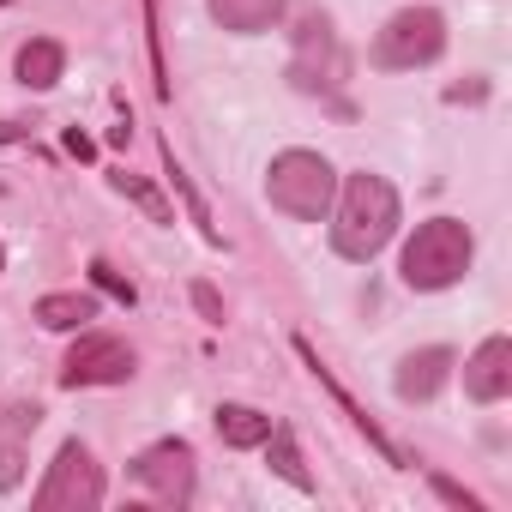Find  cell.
Returning a JSON list of instances; mask_svg holds the SVG:
<instances>
[{
  "instance_id": "6da1fadb",
  "label": "cell",
  "mask_w": 512,
  "mask_h": 512,
  "mask_svg": "<svg viewBox=\"0 0 512 512\" xmlns=\"http://www.w3.org/2000/svg\"><path fill=\"white\" fill-rule=\"evenodd\" d=\"M326 217H332V247L344 253V260H356V266H368L374 253H386V241H392L398 223H404L398 187H392L386 175H374V169L344 175Z\"/></svg>"
},
{
  "instance_id": "7a4b0ae2",
  "label": "cell",
  "mask_w": 512,
  "mask_h": 512,
  "mask_svg": "<svg viewBox=\"0 0 512 512\" xmlns=\"http://www.w3.org/2000/svg\"><path fill=\"white\" fill-rule=\"evenodd\" d=\"M470 260H476L470 223H458V217H428V223L410 229V241H404V253H398V278H404V290L434 296V290H452V284L470 272Z\"/></svg>"
},
{
  "instance_id": "3957f363",
  "label": "cell",
  "mask_w": 512,
  "mask_h": 512,
  "mask_svg": "<svg viewBox=\"0 0 512 512\" xmlns=\"http://www.w3.org/2000/svg\"><path fill=\"white\" fill-rule=\"evenodd\" d=\"M266 199L296 223H320L338 199V169L320 151H278L266 169Z\"/></svg>"
},
{
  "instance_id": "277c9868",
  "label": "cell",
  "mask_w": 512,
  "mask_h": 512,
  "mask_svg": "<svg viewBox=\"0 0 512 512\" xmlns=\"http://www.w3.org/2000/svg\"><path fill=\"white\" fill-rule=\"evenodd\" d=\"M446 55V19L434 7H404L380 25L374 37V67L380 73H416Z\"/></svg>"
},
{
  "instance_id": "5b68a950",
  "label": "cell",
  "mask_w": 512,
  "mask_h": 512,
  "mask_svg": "<svg viewBox=\"0 0 512 512\" xmlns=\"http://www.w3.org/2000/svg\"><path fill=\"white\" fill-rule=\"evenodd\" d=\"M31 506H37V512H97V506H103V464L91 458V446L61 440V452H55V464L43 470Z\"/></svg>"
},
{
  "instance_id": "8992f818",
  "label": "cell",
  "mask_w": 512,
  "mask_h": 512,
  "mask_svg": "<svg viewBox=\"0 0 512 512\" xmlns=\"http://www.w3.org/2000/svg\"><path fill=\"white\" fill-rule=\"evenodd\" d=\"M290 79H296L302 91H326V97L350 79V55H344V43H338L332 19H326L320 7H302V13H296V55H290Z\"/></svg>"
},
{
  "instance_id": "52a82bcc",
  "label": "cell",
  "mask_w": 512,
  "mask_h": 512,
  "mask_svg": "<svg viewBox=\"0 0 512 512\" xmlns=\"http://www.w3.org/2000/svg\"><path fill=\"white\" fill-rule=\"evenodd\" d=\"M133 482L157 500V506H193V488H199V464H193V446L187 440H157L133 458Z\"/></svg>"
},
{
  "instance_id": "ba28073f",
  "label": "cell",
  "mask_w": 512,
  "mask_h": 512,
  "mask_svg": "<svg viewBox=\"0 0 512 512\" xmlns=\"http://www.w3.org/2000/svg\"><path fill=\"white\" fill-rule=\"evenodd\" d=\"M133 368H139V356H133L127 338H115V332H79V344L61 362V386L67 392H79V386H121V380H133Z\"/></svg>"
},
{
  "instance_id": "9c48e42d",
  "label": "cell",
  "mask_w": 512,
  "mask_h": 512,
  "mask_svg": "<svg viewBox=\"0 0 512 512\" xmlns=\"http://www.w3.org/2000/svg\"><path fill=\"white\" fill-rule=\"evenodd\" d=\"M296 356H302V362L314 368V380H320V386L332 392V404H338V410H344V416L356 422V434H368V446H374V452H380L386 464H398V470H416V452H404V446H398V440H392V434H386V428H380V422H374V416H368V410H362V404H356V398H350L344 386H338V380H332V368L320 362V350H314L308 338H296Z\"/></svg>"
},
{
  "instance_id": "30bf717a",
  "label": "cell",
  "mask_w": 512,
  "mask_h": 512,
  "mask_svg": "<svg viewBox=\"0 0 512 512\" xmlns=\"http://www.w3.org/2000/svg\"><path fill=\"white\" fill-rule=\"evenodd\" d=\"M37 428H43V404L37 398L0 404V494H13L25 482V458H31V434Z\"/></svg>"
},
{
  "instance_id": "8fae6325",
  "label": "cell",
  "mask_w": 512,
  "mask_h": 512,
  "mask_svg": "<svg viewBox=\"0 0 512 512\" xmlns=\"http://www.w3.org/2000/svg\"><path fill=\"white\" fill-rule=\"evenodd\" d=\"M464 392L476 404H500L512 392V338H482L476 356L464 362Z\"/></svg>"
},
{
  "instance_id": "7c38bea8",
  "label": "cell",
  "mask_w": 512,
  "mask_h": 512,
  "mask_svg": "<svg viewBox=\"0 0 512 512\" xmlns=\"http://www.w3.org/2000/svg\"><path fill=\"white\" fill-rule=\"evenodd\" d=\"M452 380V350H440V344H428V350H410L404 362H398V398L404 404H428L440 386Z\"/></svg>"
},
{
  "instance_id": "4fadbf2b",
  "label": "cell",
  "mask_w": 512,
  "mask_h": 512,
  "mask_svg": "<svg viewBox=\"0 0 512 512\" xmlns=\"http://www.w3.org/2000/svg\"><path fill=\"white\" fill-rule=\"evenodd\" d=\"M205 7H211V19H217L223 31H235V37H260V31H272V25L284 19L290 0H205Z\"/></svg>"
},
{
  "instance_id": "5bb4252c",
  "label": "cell",
  "mask_w": 512,
  "mask_h": 512,
  "mask_svg": "<svg viewBox=\"0 0 512 512\" xmlns=\"http://www.w3.org/2000/svg\"><path fill=\"white\" fill-rule=\"evenodd\" d=\"M13 73H19V85H25V91H55V85H61V73H67V49H61L55 37H31V43L19 49Z\"/></svg>"
},
{
  "instance_id": "9a60e30c",
  "label": "cell",
  "mask_w": 512,
  "mask_h": 512,
  "mask_svg": "<svg viewBox=\"0 0 512 512\" xmlns=\"http://www.w3.org/2000/svg\"><path fill=\"white\" fill-rule=\"evenodd\" d=\"M272 428H278V422H272L266 410H253V404H217V434H223V446H235V452L266 446Z\"/></svg>"
},
{
  "instance_id": "2e32d148",
  "label": "cell",
  "mask_w": 512,
  "mask_h": 512,
  "mask_svg": "<svg viewBox=\"0 0 512 512\" xmlns=\"http://www.w3.org/2000/svg\"><path fill=\"white\" fill-rule=\"evenodd\" d=\"M91 320H97V296L91 290H55V296L37 302V326H49V332H85Z\"/></svg>"
},
{
  "instance_id": "e0dca14e",
  "label": "cell",
  "mask_w": 512,
  "mask_h": 512,
  "mask_svg": "<svg viewBox=\"0 0 512 512\" xmlns=\"http://www.w3.org/2000/svg\"><path fill=\"white\" fill-rule=\"evenodd\" d=\"M266 458H272V470H278L290 488L314 494V476H308V464H302V446H296V434H290V428H272V434H266Z\"/></svg>"
},
{
  "instance_id": "ac0fdd59",
  "label": "cell",
  "mask_w": 512,
  "mask_h": 512,
  "mask_svg": "<svg viewBox=\"0 0 512 512\" xmlns=\"http://www.w3.org/2000/svg\"><path fill=\"white\" fill-rule=\"evenodd\" d=\"M109 187H115L121 199H133V205H139L151 223H175V205H169V199H163V193H157L145 175H133V169H115V175H109Z\"/></svg>"
},
{
  "instance_id": "d6986e66",
  "label": "cell",
  "mask_w": 512,
  "mask_h": 512,
  "mask_svg": "<svg viewBox=\"0 0 512 512\" xmlns=\"http://www.w3.org/2000/svg\"><path fill=\"white\" fill-rule=\"evenodd\" d=\"M163 175H169V187H175V193H181V205H187V217H193V223H199V235H205V241H211V247H223V235H217V229H211V211H205V199H199V193H193V181H187V169H181V163H175V151H169V145H163Z\"/></svg>"
},
{
  "instance_id": "ffe728a7",
  "label": "cell",
  "mask_w": 512,
  "mask_h": 512,
  "mask_svg": "<svg viewBox=\"0 0 512 512\" xmlns=\"http://www.w3.org/2000/svg\"><path fill=\"white\" fill-rule=\"evenodd\" d=\"M91 284H97L103 296H115L121 308H133V302H139V290H133V284H127V278H121L109 260H91Z\"/></svg>"
},
{
  "instance_id": "44dd1931",
  "label": "cell",
  "mask_w": 512,
  "mask_h": 512,
  "mask_svg": "<svg viewBox=\"0 0 512 512\" xmlns=\"http://www.w3.org/2000/svg\"><path fill=\"white\" fill-rule=\"evenodd\" d=\"M428 482H434V494H440L446 506H458V512H482V500H476L470 488H458L452 476H428Z\"/></svg>"
},
{
  "instance_id": "7402d4cb",
  "label": "cell",
  "mask_w": 512,
  "mask_h": 512,
  "mask_svg": "<svg viewBox=\"0 0 512 512\" xmlns=\"http://www.w3.org/2000/svg\"><path fill=\"white\" fill-rule=\"evenodd\" d=\"M193 308H199L211 326H223V296H217L211 284H193Z\"/></svg>"
},
{
  "instance_id": "603a6c76",
  "label": "cell",
  "mask_w": 512,
  "mask_h": 512,
  "mask_svg": "<svg viewBox=\"0 0 512 512\" xmlns=\"http://www.w3.org/2000/svg\"><path fill=\"white\" fill-rule=\"evenodd\" d=\"M482 97H488V85H482V79H470V85H452V91H446V103H482Z\"/></svg>"
},
{
  "instance_id": "cb8c5ba5",
  "label": "cell",
  "mask_w": 512,
  "mask_h": 512,
  "mask_svg": "<svg viewBox=\"0 0 512 512\" xmlns=\"http://www.w3.org/2000/svg\"><path fill=\"white\" fill-rule=\"evenodd\" d=\"M67 151H73L79 163H91V157H97V145H91V139H85L79 127H67Z\"/></svg>"
},
{
  "instance_id": "d4e9b609",
  "label": "cell",
  "mask_w": 512,
  "mask_h": 512,
  "mask_svg": "<svg viewBox=\"0 0 512 512\" xmlns=\"http://www.w3.org/2000/svg\"><path fill=\"white\" fill-rule=\"evenodd\" d=\"M25 139H31L25 121H0V145H25Z\"/></svg>"
},
{
  "instance_id": "484cf974",
  "label": "cell",
  "mask_w": 512,
  "mask_h": 512,
  "mask_svg": "<svg viewBox=\"0 0 512 512\" xmlns=\"http://www.w3.org/2000/svg\"><path fill=\"white\" fill-rule=\"evenodd\" d=\"M0 272H7V247H0Z\"/></svg>"
},
{
  "instance_id": "4316f807",
  "label": "cell",
  "mask_w": 512,
  "mask_h": 512,
  "mask_svg": "<svg viewBox=\"0 0 512 512\" xmlns=\"http://www.w3.org/2000/svg\"><path fill=\"white\" fill-rule=\"evenodd\" d=\"M0 7H7V0H0Z\"/></svg>"
}]
</instances>
